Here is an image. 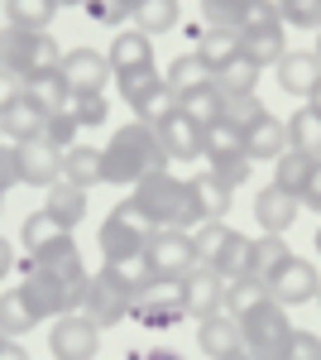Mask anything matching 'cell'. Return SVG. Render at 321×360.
Segmentation results:
<instances>
[{"label": "cell", "mask_w": 321, "mask_h": 360, "mask_svg": "<svg viewBox=\"0 0 321 360\" xmlns=\"http://www.w3.org/2000/svg\"><path fill=\"white\" fill-rule=\"evenodd\" d=\"M307 106H312V111H317V115H321V82H317V86H312V96H307Z\"/></svg>", "instance_id": "55"}, {"label": "cell", "mask_w": 321, "mask_h": 360, "mask_svg": "<svg viewBox=\"0 0 321 360\" xmlns=\"http://www.w3.org/2000/svg\"><path fill=\"white\" fill-rule=\"evenodd\" d=\"M240 139H244V154H249L254 164H264V159H278V154L288 149V125L268 111L264 120H259V125H249Z\"/></svg>", "instance_id": "26"}, {"label": "cell", "mask_w": 321, "mask_h": 360, "mask_svg": "<svg viewBox=\"0 0 321 360\" xmlns=\"http://www.w3.org/2000/svg\"><path fill=\"white\" fill-rule=\"evenodd\" d=\"M163 168H168V154H163L159 135L139 120L115 125V135L101 144V183H110V188H134Z\"/></svg>", "instance_id": "2"}, {"label": "cell", "mask_w": 321, "mask_h": 360, "mask_svg": "<svg viewBox=\"0 0 321 360\" xmlns=\"http://www.w3.org/2000/svg\"><path fill=\"white\" fill-rule=\"evenodd\" d=\"M288 255H293V250H288L283 236H259V240H254V278H264V283H268V278L283 269Z\"/></svg>", "instance_id": "43"}, {"label": "cell", "mask_w": 321, "mask_h": 360, "mask_svg": "<svg viewBox=\"0 0 321 360\" xmlns=\"http://www.w3.org/2000/svg\"><path fill=\"white\" fill-rule=\"evenodd\" d=\"M115 86H120V96H125V106L134 111V120L139 125H163L168 115L178 111V96H173V86L163 82L159 68H139V72H120L115 77Z\"/></svg>", "instance_id": "7"}, {"label": "cell", "mask_w": 321, "mask_h": 360, "mask_svg": "<svg viewBox=\"0 0 321 360\" xmlns=\"http://www.w3.org/2000/svg\"><path fill=\"white\" fill-rule=\"evenodd\" d=\"M240 53L254 58L259 68H268V63H278V58L288 53V25H283V15H278L273 0H254L249 5V15H244V25H240Z\"/></svg>", "instance_id": "8"}, {"label": "cell", "mask_w": 321, "mask_h": 360, "mask_svg": "<svg viewBox=\"0 0 321 360\" xmlns=\"http://www.w3.org/2000/svg\"><path fill=\"white\" fill-rule=\"evenodd\" d=\"M230 193H235V188H225L211 168L192 173V178H188V231H197L202 221H225V212H230Z\"/></svg>", "instance_id": "16"}, {"label": "cell", "mask_w": 321, "mask_h": 360, "mask_svg": "<svg viewBox=\"0 0 321 360\" xmlns=\"http://www.w3.org/2000/svg\"><path fill=\"white\" fill-rule=\"evenodd\" d=\"M44 130H48V115L39 111V106H34L29 96H20V101H15L10 111L0 115V135H10L15 144H25V139H39Z\"/></svg>", "instance_id": "30"}, {"label": "cell", "mask_w": 321, "mask_h": 360, "mask_svg": "<svg viewBox=\"0 0 321 360\" xmlns=\"http://www.w3.org/2000/svg\"><path fill=\"white\" fill-rule=\"evenodd\" d=\"M283 125H288V149H293V154L321 159V115L312 111V106H297Z\"/></svg>", "instance_id": "29"}, {"label": "cell", "mask_w": 321, "mask_h": 360, "mask_svg": "<svg viewBox=\"0 0 321 360\" xmlns=\"http://www.w3.org/2000/svg\"><path fill=\"white\" fill-rule=\"evenodd\" d=\"M317 159H302L293 149H283L278 159H273V188H283V193H293L302 202V188H307V173H312Z\"/></svg>", "instance_id": "40"}, {"label": "cell", "mask_w": 321, "mask_h": 360, "mask_svg": "<svg viewBox=\"0 0 321 360\" xmlns=\"http://www.w3.org/2000/svg\"><path fill=\"white\" fill-rule=\"evenodd\" d=\"M86 264H81V255H63L53 264H29L25 259V298L34 303V312L44 317V322H53V317H67V312H81L86 303Z\"/></svg>", "instance_id": "1"}, {"label": "cell", "mask_w": 321, "mask_h": 360, "mask_svg": "<svg viewBox=\"0 0 321 360\" xmlns=\"http://www.w3.org/2000/svg\"><path fill=\"white\" fill-rule=\"evenodd\" d=\"M197 346L207 351L211 360H225L230 351H240V322L230 312H211L197 322Z\"/></svg>", "instance_id": "24"}, {"label": "cell", "mask_w": 321, "mask_h": 360, "mask_svg": "<svg viewBox=\"0 0 321 360\" xmlns=\"http://www.w3.org/2000/svg\"><path fill=\"white\" fill-rule=\"evenodd\" d=\"M58 72H63V82L72 86V91H101L110 82L106 53L101 49H86V44H77V49H67V53L58 58Z\"/></svg>", "instance_id": "18"}, {"label": "cell", "mask_w": 321, "mask_h": 360, "mask_svg": "<svg viewBox=\"0 0 321 360\" xmlns=\"http://www.w3.org/2000/svg\"><path fill=\"white\" fill-rule=\"evenodd\" d=\"M207 269H216L225 283H230V278H249V274H254V240H249L244 231H235V226H230L225 245L216 250V259L207 264Z\"/></svg>", "instance_id": "25"}, {"label": "cell", "mask_w": 321, "mask_h": 360, "mask_svg": "<svg viewBox=\"0 0 321 360\" xmlns=\"http://www.w3.org/2000/svg\"><path fill=\"white\" fill-rule=\"evenodd\" d=\"M44 212H48V217H58V221L67 226V231H77L81 217H86V193L58 178L53 188H48V197H44Z\"/></svg>", "instance_id": "33"}, {"label": "cell", "mask_w": 321, "mask_h": 360, "mask_svg": "<svg viewBox=\"0 0 321 360\" xmlns=\"http://www.w3.org/2000/svg\"><path fill=\"white\" fill-rule=\"evenodd\" d=\"M130 202L144 212V221L154 226V231H168V226H178V231H188V178H178V173H149L144 183H134L130 188Z\"/></svg>", "instance_id": "4"}, {"label": "cell", "mask_w": 321, "mask_h": 360, "mask_svg": "<svg viewBox=\"0 0 321 360\" xmlns=\"http://www.w3.org/2000/svg\"><path fill=\"white\" fill-rule=\"evenodd\" d=\"M20 183V168H15V144H0V197Z\"/></svg>", "instance_id": "49"}, {"label": "cell", "mask_w": 321, "mask_h": 360, "mask_svg": "<svg viewBox=\"0 0 321 360\" xmlns=\"http://www.w3.org/2000/svg\"><path fill=\"white\" fill-rule=\"evenodd\" d=\"M149 236H154V226L144 221V212L125 197L120 207H110V217L101 221L96 245H101V259L106 264H134L144 255V245H149Z\"/></svg>", "instance_id": "6"}, {"label": "cell", "mask_w": 321, "mask_h": 360, "mask_svg": "<svg viewBox=\"0 0 321 360\" xmlns=\"http://www.w3.org/2000/svg\"><path fill=\"white\" fill-rule=\"evenodd\" d=\"M25 96H29V101H34L44 115H58L63 106H67L72 86L63 82V72H58V68H48V72H34V77L25 82Z\"/></svg>", "instance_id": "31"}, {"label": "cell", "mask_w": 321, "mask_h": 360, "mask_svg": "<svg viewBox=\"0 0 321 360\" xmlns=\"http://www.w3.org/2000/svg\"><path fill=\"white\" fill-rule=\"evenodd\" d=\"M259 63L254 58H230L221 72H216V86H221V96H244V91H259Z\"/></svg>", "instance_id": "38"}, {"label": "cell", "mask_w": 321, "mask_h": 360, "mask_svg": "<svg viewBox=\"0 0 321 360\" xmlns=\"http://www.w3.org/2000/svg\"><path fill=\"white\" fill-rule=\"evenodd\" d=\"M317 250H321V231H317Z\"/></svg>", "instance_id": "60"}, {"label": "cell", "mask_w": 321, "mask_h": 360, "mask_svg": "<svg viewBox=\"0 0 321 360\" xmlns=\"http://www.w3.org/2000/svg\"><path fill=\"white\" fill-rule=\"evenodd\" d=\"M225 360H254V356H249V351H230Z\"/></svg>", "instance_id": "57"}, {"label": "cell", "mask_w": 321, "mask_h": 360, "mask_svg": "<svg viewBox=\"0 0 321 360\" xmlns=\"http://www.w3.org/2000/svg\"><path fill=\"white\" fill-rule=\"evenodd\" d=\"M81 10H86L96 25H106V29H115V25H125V20H130V10H125L120 0H86Z\"/></svg>", "instance_id": "48"}, {"label": "cell", "mask_w": 321, "mask_h": 360, "mask_svg": "<svg viewBox=\"0 0 321 360\" xmlns=\"http://www.w3.org/2000/svg\"><path fill=\"white\" fill-rule=\"evenodd\" d=\"M163 82L173 86V96H188V91H197V86H211L216 82V72L197 58V49L192 53H178L173 58V68L163 72Z\"/></svg>", "instance_id": "32"}, {"label": "cell", "mask_w": 321, "mask_h": 360, "mask_svg": "<svg viewBox=\"0 0 321 360\" xmlns=\"http://www.w3.org/2000/svg\"><path fill=\"white\" fill-rule=\"evenodd\" d=\"M197 58H202L211 72H221L230 58H240V34H235V29H207V34L197 39Z\"/></svg>", "instance_id": "37"}, {"label": "cell", "mask_w": 321, "mask_h": 360, "mask_svg": "<svg viewBox=\"0 0 321 360\" xmlns=\"http://www.w3.org/2000/svg\"><path fill=\"white\" fill-rule=\"evenodd\" d=\"M139 360H183L178 351H168V346H159V351H149V356H139Z\"/></svg>", "instance_id": "54"}, {"label": "cell", "mask_w": 321, "mask_h": 360, "mask_svg": "<svg viewBox=\"0 0 321 360\" xmlns=\"http://www.w3.org/2000/svg\"><path fill=\"white\" fill-rule=\"evenodd\" d=\"M0 212H5V197H0Z\"/></svg>", "instance_id": "61"}, {"label": "cell", "mask_w": 321, "mask_h": 360, "mask_svg": "<svg viewBox=\"0 0 321 360\" xmlns=\"http://www.w3.org/2000/svg\"><path fill=\"white\" fill-rule=\"evenodd\" d=\"M20 96H25V82H20L15 72H5V68H0V115L10 111V106H15Z\"/></svg>", "instance_id": "50"}, {"label": "cell", "mask_w": 321, "mask_h": 360, "mask_svg": "<svg viewBox=\"0 0 321 360\" xmlns=\"http://www.w3.org/2000/svg\"><path fill=\"white\" fill-rule=\"evenodd\" d=\"M63 5H67V10H81L86 0H58V10H63Z\"/></svg>", "instance_id": "56"}, {"label": "cell", "mask_w": 321, "mask_h": 360, "mask_svg": "<svg viewBox=\"0 0 321 360\" xmlns=\"http://www.w3.org/2000/svg\"><path fill=\"white\" fill-rule=\"evenodd\" d=\"M202 159L211 164V173L225 183V188H240V183H249V173H254V159L244 154L240 130H230L225 120H216L211 130H207V139H202Z\"/></svg>", "instance_id": "11"}, {"label": "cell", "mask_w": 321, "mask_h": 360, "mask_svg": "<svg viewBox=\"0 0 321 360\" xmlns=\"http://www.w3.org/2000/svg\"><path fill=\"white\" fill-rule=\"evenodd\" d=\"M149 288H154V278L144 274L139 259H134V264H101V269L91 274V283H86L81 312L106 332V327H115V322L134 317V303H139Z\"/></svg>", "instance_id": "3"}, {"label": "cell", "mask_w": 321, "mask_h": 360, "mask_svg": "<svg viewBox=\"0 0 321 360\" xmlns=\"http://www.w3.org/2000/svg\"><path fill=\"white\" fill-rule=\"evenodd\" d=\"M63 183L91 193V188L101 183V149H96V144H72V149H63Z\"/></svg>", "instance_id": "28"}, {"label": "cell", "mask_w": 321, "mask_h": 360, "mask_svg": "<svg viewBox=\"0 0 321 360\" xmlns=\"http://www.w3.org/2000/svg\"><path fill=\"white\" fill-rule=\"evenodd\" d=\"M225 236H230V226L225 221H202L192 231V255H197V264H211L216 250L225 245Z\"/></svg>", "instance_id": "45"}, {"label": "cell", "mask_w": 321, "mask_h": 360, "mask_svg": "<svg viewBox=\"0 0 321 360\" xmlns=\"http://www.w3.org/2000/svg\"><path fill=\"white\" fill-rule=\"evenodd\" d=\"M221 106H225V96H221V86H197L188 96H178V111L188 115L192 125H202V130H211L216 120H221Z\"/></svg>", "instance_id": "34"}, {"label": "cell", "mask_w": 321, "mask_h": 360, "mask_svg": "<svg viewBox=\"0 0 321 360\" xmlns=\"http://www.w3.org/2000/svg\"><path fill=\"white\" fill-rule=\"evenodd\" d=\"M268 115V106L259 101V91H244V96H225V106H221V120L230 125V130H249V125H259Z\"/></svg>", "instance_id": "42"}, {"label": "cell", "mask_w": 321, "mask_h": 360, "mask_svg": "<svg viewBox=\"0 0 321 360\" xmlns=\"http://www.w3.org/2000/svg\"><path fill=\"white\" fill-rule=\"evenodd\" d=\"M139 264H144V274L154 278V283H178V278L197 264V255H192V231H178V226L154 231L149 245H144V255H139Z\"/></svg>", "instance_id": "10"}, {"label": "cell", "mask_w": 321, "mask_h": 360, "mask_svg": "<svg viewBox=\"0 0 321 360\" xmlns=\"http://www.w3.org/2000/svg\"><path fill=\"white\" fill-rule=\"evenodd\" d=\"M317 293H321L317 264H312V259H297V255H288V259H283V269L268 278V298H273V303H283V307H302V303H312Z\"/></svg>", "instance_id": "17"}, {"label": "cell", "mask_w": 321, "mask_h": 360, "mask_svg": "<svg viewBox=\"0 0 321 360\" xmlns=\"http://www.w3.org/2000/svg\"><path fill=\"white\" fill-rule=\"evenodd\" d=\"M63 49L53 44L48 29H15V25H0V68L15 72L20 82H29L34 72H48L58 68Z\"/></svg>", "instance_id": "5"}, {"label": "cell", "mask_w": 321, "mask_h": 360, "mask_svg": "<svg viewBox=\"0 0 321 360\" xmlns=\"http://www.w3.org/2000/svg\"><path fill=\"white\" fill-rule=\"evenodd\" d=\"M268 303V283L264 278H230V283H225V312H230V317H235V322H240V317H249V312H254V307H264Z\"/></svg>", "instance_id": "36"}, {"label": "cell", "mask_w": 321, "mask_h": 360, "mask_svg": "<svg viewBox=\"0 0 321 360\" xmlns=\"http://www.w3.org/2000/svg\"><path fill=\"white\" fill-rule=\"evenodd\" d=\"M283 360H321V336L317 332H297L288 336V346H283Z\"/></svg>", "instance_id": "47"}, {"label": "cell", "mask_w": 321, "mask_h": 360, "mask_svg": "<svg viewBox=\"0 0 321 360\" xmlns=\"http://www.w3.org/2000/svg\"><path fill=\"white\" fill-rule=\"evenodd\" d=\"M15 168H20V183L25 188H44L48 193L58 178H63V149L48 135L25 139V144H15Z\"/></svg>", "instance_id": "14"}, {"label": "cell", "mask_w": 321, "mask_h": 360, "mask_svg": "<svg viewBox=\"0 0 321 360\" xmlns=\"http://www.w3.org/2000/svg\"><path fill=\"white\" fill-rule=\"evenodd\" d=\"M120 5H125V10H134V5H139V0H120Z\"/></svg>", "instance_id": "58"}, {"label": "cell", "mask_w": 321, "mask_h": 360, "mask_svg": "<svg viewBox=\"0 0 321 360\" xmlns=\"http://www.w3.org/2000/svg\"><path fill=\"white\" fill-rule=\"evenodd\" d=\"M20 245H25L29 264H53V259H63V255L77 250V231H67L58 217H48V212L39 207V212H29L25 226H20Z\"/></svg>", "instance_id": "12"}, {"label": "cell", "mask_w": 321, "mask_h": 360, "mask_svg": "<svg viewBox=\"0 0 321 360\" xmlns=\"http://www.w3.org/2000/svg\"><path fill=\"white\" fill-rule=\"evenodd\" d=\"M106 63L115 77L120 72H139V68H154V39L139 34V29H115V39H110V49H106Z\"/></svg>", "instance_id": "20"}, {"label": "cell", "mask_w": 321, "mask_h": 360, "mask_svg": "<svg viewBox=\"0 0 321 360\" xmlns=\"http://www.w3.org/2000/svg\"><path fill=\"white\" fill-rule=\"evenodd\" d=\"M273 5H278L283 25H293V29H317V34H321V0H273Z\"/></svg>", "instance_id": "46"}, {"label": "cell", "mask_w": 321, "mask_h": 360, "mask_svg": "<svg viewBox=\"0 0 321 360\" xmlns=\"http://www.w3.org/2000/svg\"><path fill=\"white\" fill-rule=\"evenodd\" d=\"M0 360H29V351L20 346V341H10V336H5V341H0Z\"/></svg>", "instance_id": "52"}, {"label": "cell", "mask_w": 321, "mask_h": 360, "mask_svg": "<svg viewBox=\"0 0 321 360\" xmlns=\"http://www.w3.org/2000/svg\"><path fill=\"white\" fill-rule=\"evenodd\" d=\"M63 111L77 120V130H96V125H106L110 106H106V91H72Z\"/></svg>", "instance_id": "41"}, {"label": "cell", "mask_w": 321, "mask_h": 360, "mask_svg": "<svg viewBox=\"0 0 321 360\" xmlns=\"http://www.w3.org/2000/svg\"><path fill=\"white\" fill-rule=\"evenodd\" d=\"M10 264H15V245H10V240L0 236V278L10 274Z\"/></svg>", "instance_id": "53"}, {"label": "cell", "mask_w": 321, "mask_h": 360, "mask_svg": "<svg viewBox=\"0 0 321 360\" xmlns=\"http://www.w3.org/2000/svg\"><path fill=\"white\" fill-rule=\"evenodd\" d=\"M0 341H5V336H0Z\"/></svg>", "instance_id": "64"}, {"label": "cell", "mask_w": 321, "mask_h": 360, "mask_svg": "<svg viewBox=\"0 0 321 360\" xmlns=\"http://www.w3.org/2000/svg\"><path fill=\"white\" fill-rule=\"evenodd\" d=\"M48 351H53V360H96V351H101V327H96L86 312L53 317V327H48Z\"/></svg>", "instance_id": "13"}, {"label": "cell", "mask_w": 321, "mask_h": 360, "mask_svg": "<svg viewBox=\"0 0 321 360\" xmlns=\"http://www.w3.org/2000/svg\"><path fill=\"white\" fill-rule=\"evenodd\" d=\"M297 207H302V202H297L293 193H283V188L268 183V188H259V197H254V221H259L264 236H283V231L297 221Z\"/></svg>", "instance_id": "21"}, {"label": "cell", "mask_w": 321, "mask_h": 360, "mask_svg": "<svg viewBox=\"0 0 321 360\" xmlns=\"http://www.w3.org/2000/svg\"><path fill=\"white\" fill-rule=\"evenodd\" d=\"M39 322H44V317L34 312V303L25 298V288H20V283L0 293V336L20 341V336H25V332H34Z\"/></svg>", "instance_id": "27"}, {"label": "cell", "mask_w": 321, "mask_h": 360, "mask_svg": "<svg viewBox=\"0 0 321 360\" xmlns=\"http://www.w3.org/2000/svg\"><path fill=\"white\" fill-rule=\"evenodd\" d=\"M254 0H202V15H207V29H235L240 34L244 15H249Z\"/></svg>", "instance_id": "44"}, {"label": "cell", "mask_w": 321, "mask_h": 360, "mask_svg": "<svg viewBox=\"0 0 321 360\" xmlns=\"http://www.w3.org/2000/svg\"><path fill=\"white\" fill-rule=\"evenodd\" d=\"M317 303H321V293H317Z\"/></svg>", "instance_id": "63"}, {"label": "cell", "mask_w": 321, "mask_h": 360, "mask_svg": "<svg viewBox=\"0 0 321 360\" xmlns=\"http://www.w3.org/2000/svg\"><path fill=\"white\" fill-rule=\"evenodd\" d=\"M321 82V58L307 53V49H288V53L278 58V86L288 91V96H312V86Z\"/></svg>", "instance_id": "22"}, {"label": "cell", "mask_w": 321, "mask_h": 360, "mask_svg": "<svg viewBox=\"0 0 321 360\" xmlns=\"http://www.w3.org/2000/svg\"><path fill=\"white\" fill-rule=\"evenodd\" d=\"M125 360H139V356H125Z\"/></svg>", "instance_id": "62"}, {"label": "cell", "mask_w": 321, "mask_h": 360, "mask_svg": "<svg viewBox=\"0 0 321 360\" xmlns=\"http://www.w3.org/2000/svg\"><path fill=\"white\" fill-rule=\"evenodd\" d=\"M293 336L288 307L268 298L264 307H254L249 317H240V351H249L254 360H283V346Z\"/></svg>", "instance_id": "9"}, {"label": "cell", "mask_w": 321, "mask_h": 360, "mask_svg": "<svg viewBox=\"0 0 321 360\" xmlns=\"http://www.w3.org/2000/svg\"><path fill=\"white\" fill-rule=\"evenodd\" d=\"M154 135H159L168 164H192V159H202V139H207V130L192 125L183 111H173L163 125H154Z\"/></svg>", "instance_id": "19"}, {"label": "cell", "mask_w": 321, "mask_h": 360, "mask_svg": "<svg viewBox=\"0 0 321 360\" xmlns=\"http://www.w3.org/2000/svg\"><path fill=\"white\" fill-rule=\"evenodd\" d=\"M302 207H307V212H321V159L312 164V173H307V188H302Z\"/></svg>", "instance_id": "51"}, {"label": "cell", "mask_w": 321, "mask_h": 360, "mask_svg": "<svg viewBox=\"0 0 321 360\" xmlns=\"http://www.w3.org/2000/svg\"><path fill=\"white\" fill-rule=\"evenodd\" d=\"M134 317L144 327H178L188 312H183V298H178V283H154L139 303H134Z\"/></svg>", "instance_id": "23"}, {"label": "cell", "mask_w": 321, "mask_h": 360, "mask_svg": "<svg viewBox=\"0 0 321 360\" xmlns=\"http://www.w3.org/2000/svg\"><path fill=\"white\" fill-rule=\"evenodd\" d=\"M58 15V0H5V25L15 29H48Z\"/></svg>", "instance_id": "39"}, {"label": "cell", "mask_w": 321, "mask_h": 360, "mask_svg": "<svg viewBox=\"0 0 321 360\" xmlns=\"http://www.w3.org/2000/svg\"><path fill=\"white\" fill-rule=\"evenodd\" d=\"M178 298H183V312L202 322L211 312H225V278L207 264H192L188 274L178 278Z\"/></svg>", "instance_id": "15"}, {"label": "cell", "mask_w": 321, "mask_h": 360, "mask_svg": "<svg viewBox=\"0 0 321 360\" xmlns=\"http://www.w3.org/2000/svg\"><path fill=\"white\" fill-rule=\"evenodd\" d=\"M178 15H183L178 0H139V5L130 10L134 29L149 34V39H154V34H168V29H178Z\"/></svg>", "instance_id": "35"}, {"label": "cell", "mask_w": 321, "mask_h": 360, "mask_svg": "<svg viewBox=\"0 0 321 360\" xmlns=\"http://www.w3.org/2000/svg\"><path fill=\"white\" fill-rule=\"evenodd\" d=\"M312 53H317V58H321V34H317V49H312Z\"/></svg>", "instance_id": "59"}]
</instances>
